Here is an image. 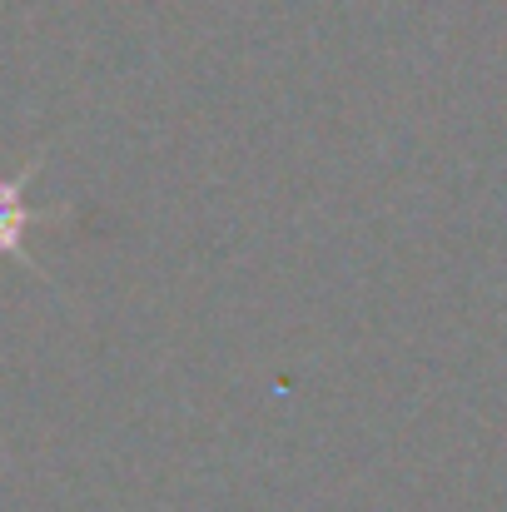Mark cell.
<instances>
[{"label": "cell", "instance_id": "cell-1", "mask_svg": "<svg viewBox=\"0 0 507 512\" xmlns=\"http://www.w3.org/2000/svg\"><path fill=\"white\" fill-rule=\"evenodd\" d=\"M40 214L25 204V174L5 179L0 174V259H25V234Z\"/></svg>", "mask_w": 507, "mask_h": 512}]
</instances>
